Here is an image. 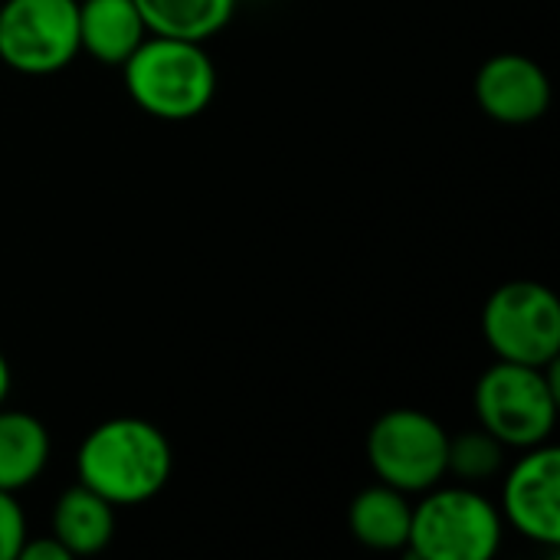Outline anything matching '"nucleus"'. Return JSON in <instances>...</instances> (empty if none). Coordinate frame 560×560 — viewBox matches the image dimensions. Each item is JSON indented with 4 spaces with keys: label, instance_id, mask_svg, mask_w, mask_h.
<instances>
[{
    "label": "nucleus",
    "instance_id": "obj_9",
    "mask_svg": "<svg viewBox=\"0 0 560 560\" xmlns=\"http://www.w3.org/2000/svg\"><path fill=\"white\" fill-rule=\"evenodd\" d=\"M476 102L499 125H532L551 105V79L532 56L499 52L476 72Z\"/></svg>",
    "mask_w": 560,
    "mask_h": 560
},
{
    "label": "nucleus",
    "instance_id": "obj_6",
    "mask_svg": "<svg viewBox=\"0 0 560 560\" xmlns=\"http://www.w3.org/2000/svg\"><path fill=\"white\" fill-rule=\"evenodd\" d=\"M450 433L423 410H387L374 420L364 453L374 476L407 495L427 492L446 476Z\"/></svg>",
    "mask_w": 560,
    "mask_h": 560
},
{
    "label": "nucleus",
    "instance_id": "obj_12",
    "mask_svg": "<svg viewBox=\"0 0 560 560\" xmlns=\"http://www.w3.org/2000/svg\"><path fill=\"white\" fill-rule=\"evenodd\" d=\"M410 518L413 505L407 502V492L377 482L354 495L348 509V525L354 541H361L371 551H400L410 538Z\"/></svg>",
    "mask_w": 560,
    "mask_h": 560
},
{
    "label": "nucleus",
    "instance_id": "obj_14",
    "mask_svg": "<svg viewBox=\"0 0 560 560\" xmlns=\"http://www.w3.org/2000/svg\"><path fill=\"white\" fill-rule=\"evenodd\" d=\"M148 33L207 43L236 13V0H135Z\"/></svg>",
    "mask_w": 560,
    "mask_h": 560
},
{
    "label": "nucleus",
    "instance_id": "obj_4",
    "mask_svg": "<svg viewBox=\"0 0 560 560\" xmlns=\"http://www.w3.org/2000/svg\"><path fill=\"white\" fill-rule=\"evenodd\" d=\"M413 505L407 551L420 560H492L502 548V512L469 486L427 489Z\"/></svg>",
    "mask_w": 560,
    "mask_h": 560
},
{
    "label": "nucleus",
    "instance_id": "obj_2",
    "mask_svg": "<svg viewBox=\"0 0 560 560\" xmlns=\"http://www.w3.org/2000/svg\"><path fill=\"white\" fill-rule=\"evenodd\" d=\"M121 79L131 102L158 121H190L203 115L220 85L203 43L154 33L121 62Z\"/></svg>",
    "mask_w": 560,
    "mask_h": 560
},
{
    "label": "nucleus",
    "instance_id": "obj_11",
    "mask_svg": "<svg viewBox=\"0 0 560 560\" xmlns=\"http://www.w3.org/2000/svg\"><path fill=\"white\" fill-rule=\"evenodd\" d=\"M49 535L69 551V558H92L115 538V505L79 482L56 499Z\"/></svg>",
    "mask_w": 560,
    "mask_h": 560
},
{
    "label": "nucleus",
    "instance_id": "obj_10",
    "mask_svg": "<svg viewBox=\"0 0 560 560\" xmlns=\"http://www.w3.org/2000/svg\"><path fill=\"white\" fill-rule=\"evenodd\" d=\"M148 26L135 0H79V52L98 66H115L141 46Z\"/></svg>",
    "mask_w": 560,
    "mask_h": 560
},
{
    "label": "nucleus",
    "instance_id": "obj_8",
    "mask_svg": "<svg viewBox=\"0 0 560 560\" xmlns=\"http://www.w3.org/2000/svg\"><path fill=\"white\" fill-rule=\"evenodd\" d=\"M502 489V518L528 541L560 545V450L551 443L522 450Z\"/></svg>",
    "mask_w": 560,
    "mask_h": 560
},
{
    "label": "nucleus",
    "instance_id": "obj_3",
    "mask_svg": "<svg viewBox=\"0 0 560 560\" xmlns=\"http://www.w3.org/2000/svg\"><path fill=\"white\" fill-rule=\"evenodd\" d=\"M476 417L505 450H532L551 440L558 423V381L551 368L495 361L476 384Z\"/></svg>",
    "mask_w": 560,
    "mask_h": 560
},
{
    "label": "nucleus",
    "instance_id": "obj_17",
    "mask_svg": "<svg viewBox=\"0 0 560 560\" xmlns=\"http://www.w3.org/2000/svg\"><path fill=\"white\" fill-rule=\"evenodd\" d=\"M16 560H69V551L52 538V535H46V538H39V541H23V548H20V555Z\"/></svg>",
    "mask_w": 560,
    "mask_h": 560
},
{
    "label": "nucleus",
    "instance_id": "obj_1",
    "mask_svg": "<svg viewBox=\"0 0 560 560\" xmlns=\"http://www.w3.org/2000/svg\"><path fill=\"white\" fill-rule=\"evenodd\" d=\"M174 472L167 436L138 417H115L89 430L75 453V479L115 509L141 505L164 492Z\"/></svg>",
    "mask_w": 560,
    "mask_h": 560
},
{
    "label": "nucleus",
    "instance_id": "obj_13",
    "mask_svg": "<svg viewBox=\"0 0 560 560\" xmlns=\"http://www.w3.org/2000/svg\"><path fill=\"white\" fill-rule=\"evenodd\" d=\"M49 433L33 413L0 407V489L20 492L36 482L49 463Z\"/></svg>",
    "mask_w": 560,
    "mask_h": 560
},
{
    "label": "nucleus",
    "instance_id": "obj_5",
    "mask_svg": "<svg viewBox=\"0 0 560 560\" xmlns=\"http://www.w3.org/2000/svg\"><path fill=\"white\" fill-rule=\"evenodd\" d=\"M482 335L499 361H515L532 368L558 364V295L532 279L499 285L482 308Z\"/></svg>",
    "mask_w": 560,
    "mask_h": 560
},
{
    "label": "nucleus",
    "instance_id": "obj_16",
    "mask_svg": "<svg viewBox=\"0 0 560 560\" xmlns=\"http://www.w3.org/2000/svg\"><path fill=\"white\" fill-rule=\"evenodd\" d=\"M26 538V518L16 502V492L0 489V560H16Z\"/></svg>",
    "mask_w": 560,
    "mask_h": 560
},
{
    "label": "nucleus",
    "instance_id": "obj_18",
    "mask_svg": "<svg viewBox=\"0 0 560 560\" xmlns=\"http://www.w3.org/2000/svg\"><path fill=\"white\" fill-rule=\"evenodd\" d=\"M10 384H13V374H10V361L3 358V351H0V407L7 404V397H10Z\"/></svg>",
    "mask_w": 560,
    "mask_h": 560
},
{
    "label": "nucleus",
    "instance_id": "obj_7",
    "mask_svg": "<svg viewBox=\"0 0 560 560\" xmlns=\"http://www.w3.org/2000/svg\"><path fill=\"white\" fill-rule=\"evenodd\" d=\"M79 56V0H0V59L20 75H56Z\"/></svg>",
    "mask_w": 560,
    "mask_h": 560
},
{
    "label": "nucleus",
    "instance_id": "obj_15",
    "mask_svg": "<svg viewBox=\"0 0 560 560\" xmlns=\"http://www.w3.org/2000/svg\"><path fill=\"white\" fill-rule=\"evenodd\" d=\"M502 466H505V446H502L489 430L479 427V430L450 436L446 476H456L463 486L486 482V479L499 476Z\"/></svg>",
    "mask_w": 560,
    "mask_h": 560
}]
</instances>
